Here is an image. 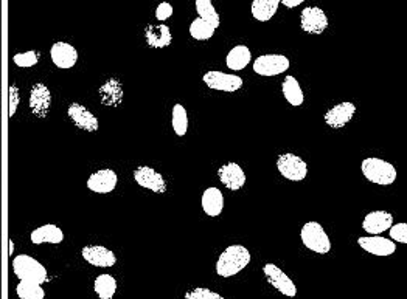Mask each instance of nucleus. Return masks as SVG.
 <instances>
[{"label":"nucleus","instance_id":"4c0bfd02","mask_svg":"<svg viewBox=\"0 0 407 299\" xmlns=\"http://www.w3.org/2000/svg\"><path fill=\"white\" fill-rule=\"evenodd\" d=\"M13 251H15V242H13V241H10V250H8V253H10V256L13 255Z\"/></svg>","mask_w":407,"mask_h":299},{"label":"nucleus","instance_id":"2eb2a0df","mask_svg":"<svg viewBox=\"0 0 407 299\" xmlns=\"http://www.w3.org/2000/svg\"><path fill=\"white\" fill-rule=\"evenodd\" d=\"M393 225V216L387 211H372L364 217L363 230L370 236L383 234L384 231L390 230Z\"/></svg>","mask_w":407,"mask_h":299},{"label":"nucleus","instance_id":"f704fd0d","mask_svg":"<svg viewBox=\"0 0 407 299\" xmlns=\"http://www.w3.org/2000/svg\"><path fill=\"white\" fill-rule=\"evenodd\" d=\"M172 16H173V6H172V3L162 2L156 8V17L159 19V21H162V22L167 21V19H169Z\"/></svg>","mask_w":407,"mask_h":299},{"label":"nucleus","instance_id":"c9c22d12","mask_svg":"<svg viewBox=\"0 0 407 299\" xmlns=\"http://www.w3.org/2000/svg\"><path fill=\"white\" fill-rule=\"evenodd\" d=\"M19 105V89L15 84L10 85V118L15 117Z\"/></svg>","mask_w":407,"mask_h":299},{"label":"nucleus","instance_id":"412c9836","mask_svg":"<svg viewBox=\"0 0 407 299\" xmlns=\"http://www.w3.org/2000/svg\"><path fill=\"white\" fill-rule=\"evenodd\" d=\"M202 210L210 217L219 216L224 210V196L218 188H208L204 191Z\"/></svg>","mask_w":407,"mask_h":299},{"label":"nucleus","instance_id":"b1692460","mask_svg":"<svg viewBox=\"0 0 407 299\" xmlns=\"http://www.w3.org/2000/svg\"><path fill=\"white\" fill-rule=\"evenodd\" d=\"M281 0H254L252 2V16L258 22H267L275 16Z\"/></svg>","mask_w":407,"mask_h":299},{"label":"nucleus","instance_id":"0eeeda50","mask_svg":"<svg viewBox=\"0 0 407 299\" xmlns=\"http://www.w3.org/2000/svg\"><path fill=\"white\" fill-rule=\"evenodd\" d=\"M263 273H265L267 282L271 284L274 289H277L280 293H283L288 298H294L297 295V287H295L292 279L275 264H266L265 267H263Z\"/></svg>","mask_w":407,"mask_h":299},{"label":"nucleus","instance_id":"cd10ccee","mask_svg":"<svg viewBox=\"0 0 407 299\" xmlns=\"http://www.w3.org/2000/svg\"><path fill=\"white\" fill-rule=\"evenodd\" d=\"M196 11H198L201 19L207 21L208 24H212L215 28H218L221 24V19L215 10L212 0H196Z\"/></svg>","mask_w":407,"mask_h":299},{"label":"nucleus","instance_id":"f3484780","mask_svg":"<svg viewBox=\"0 0 407 299\" xmlns=\"http://www.w3.org/2000/svg\"><path fill=\"white\" fill-rule=\"evenodd\" d=\"M51 61L59 69H72L78 61V51L67 42H56L50 50Z\"/></svg>","mask_w":407,"mask_h":299},{"label":"nucleus","instance_id":"2f4dec72","mask_svg":"<svg viewBox=\"0 0 407 299\" xmlns=\"http://www.w3.org/2000/svg\"><path fill=\"white\" fill-rule=\"evenodd\" d=\"M39 51H25V53H17V55L13 56V61H15L16 65L19 67H33V65H36L39 61Z\"/></svg>","mask_w":407,"mask_h":299},{"label":"nucleus","instance_id":"72a5a7b5","mask_svg":"<svg viewBox=\"0 0 407 299\" xmlns=\"http://www.w3.org/2000/svg\"><path fill=\"white\" fill-rule=\"evenodd\" d=\"M390 232V239L399 244H407V223H395L392 225V228L389 230Z\"/></svg>","mask_w":407,"mask_h":299},{"label":"nucleus","instance_id":"1a4fd4ad","mask_svg":"<svg viewBox=\"0 0 407 299\" xmlns=\"http://www.w3.org/2000/svg\"><path fill=\"white\" fill-rule=\"evenodd\" d=\"M202 79L210 89L219 92H236L242 87V79L240 76L222 71H208Z\"/></svg>","mask_w":407,"mask_h":299},{"label":"nucleus","instance_id":"aec40b11","mask_svg":"<svg viewBox=\"0 0 407 299\" xmlns=\"http://www.w3.org/2000/svg\"><path fill=\"white\" fill-rule=\"evenodd\" d=\"M145 39L151 49H165L172 44V30L167 25H148L145 28Z\"/></svg>","mask_w":407,"mask_h":299},{"label":"nucleus","instance_id":"c756f323","mask_svg":"<svg viewBox=\"0 0 407 299\" xmlns=\"http://www.w3.org/2000/svg\"><path fill=\"white\" fill-rule=\"evenodd\" d=\"M17 296L21 299H44L45 291L41 287V284L36 282H28V281H21L16 287Z\"/></svg>","mask_w":407,"mask_h":299},{"label":"nucleus","instance_id":"6e6552de","mask_svg":"<svg viewBox=\"0 0 407 299\" xmlns=\"http://www.w3.org/2000/svg\"><path fill=\"white\" fill-rule=\"evenodd\" d=\"M300 26L308 35H322L328 28V17L319 6H306L300 15Z\"/></svg>","mask_w":407,"mask_h":299},{"label":"nucleus","instance_id":"7ed1b4c3","mask_svg":"<svg viewBox=\"0 0 407 299\" xmlns=\"http://www.w3.org/2000/svg\"><path fill=\"white\" fill-rule=\"evenodd\" d=\"M13 270H15V275L21 279V281L36 282L41 285L47 281V270H45L41 262H38L35 257H31L28 255H21L15 257V261H13Z\"/></svg>","mask_w":407,"mask_h":299},{"label":"nucleus","instance_id":"a878e982","mask_svg":"<svg viewBox=\"0 0 407 299\" xmlns=\"http://www.w3.org/2000/svg\"><path fill=\"white\" fill-rule=\"evenodd\" d=\"M281 92L288 103L291 105H301L304 104V92L300 89V84L294 76H286L281 84Z\"/></svg>","mask_w":407,"mask_h":299},{"label":"nucleus","instance_id":"c85d7f7f","mask_svg":"<svg viewBox=\"0 0 407 299\" xmlns=\"http://www.w3.org/2000/svg\"><path fill=\"white\" fill-rule=\"evenodd\" d=\"M215 30L216 28L212 24H208L201 17L194 19L192 25H190V35H192V37L196 39V41H208V39L215 35Z\"/></svg>","mask_w":407,"mask_h":299},{"label":"nucleus","instance_id":"dca6fc26","mask_svg":"<svg viewBox=\"0 0 407 299\" xmlns=\"http://www.w3.org/2000/svg\"><path fill=\"white\" fill-rule=\"evenodd\" d=\"M67 115L72 119L76 128L84 129L88 132H95L98 130V119L92 114L89 109L84 108V105L78 103H72L67 109Z\"/></svg>","mask_w":407,"mask_h":299},{"label":"nucleus","instance_id":"423d86ee","mask_svg":"<svg viewBox=\"0 0 407 299\" xmlns=\"http://www.w3.org/2000/svg\"><path fill=\"white\" fill-rule=\"evenodd\" d=\"M290 59L283 55H263L255 59L254 71L260 76H277L290 69Z\"/></svg>","mask_w":407,"mask_h":299},{"label":"nucleus","instance_id":"f8f14e48","mask_svg":"<svg viewBox=\"0 0 407 299\" xmlns=\"http://www.w3.org/2000/svg\"><path fill=\"white\" fill-rule=\"evenodd\" d=\"M134 178L142 188L154 191L157 194H163V192L167 191L165 178L153 168H149V166H140V168H137L134 171Z\"/></svg>","mask_w":407,"mask_h":299},{"label":"nucleus","instance_id":"9b49d317","mask_svg":"<svg viewBox=\"0 0 407 299\" xmlns=\"http://www.w3.org/2000/svg\"><path fill=\"white\" fill-rule=\"evenodd\" d=\"M358 245L367 253L375 255V256H390L395 253L397 244L392 239H387L383 236H367V237H359Z\"/></svg>","mask_w":407,"mask_h":299},{"label":"nucleus","instance_id":"20e7f679","mask_svg":"<svg viewBox=\"0 0 407 299\" xmlns=\"http://www.w3.org/2000/svg\"><path fill=\"white\" fill-rule=\"evenodd\" d=\"M301 242L308 250L319 255H326L331 250L330 237L325 232L324 227L317 222H308L304 225L300 232Z\"/></svg>","mask_w":407,"mask_h":299},{"label":"nucleus","instance_id":"e433bc0d","mask_svg":"<svg viewBox=\"0 0 407 299\" xmlns=\"http://www.w3.org/2000/svg\"><path fill=\"white\" fill-rule=\"evenodd\" d=\"M304 2H306V0H281V3H283L286 8H295V6H299Z\"/></svg>","mask_w":407,"mask_h":299},{"label":"nucleus","instance_id":"473e14b6","mask_svg":"<svg viewBox=\"0 0 407 299\" xmlns=\"http://www.w3.org/2000/svg\"><path fill=\"white\" fill-rule=\"evenodd\" d=\"M185 299H224L221 295L215 293V291L208 290V289H193L185 293Z\"/></svg>","mask_w":407,"mask_h":299},{"label":"nucleus","instance_id":"39448f33","mask_svg":"<svg viewBox=\"0 0 407 299\" xmlns=\"http://www.w3.org/2000/svg\"><path fill=\"white\" fill-rule=\"evenodd\" d=\"M277 168L281 176L292 182L304 180L308 176V164L300 157L291 154V152L279 155Z\"/></svg>","mask_w":407,"mask_h":299},{"label":"nucleus","instance_id":"5701e85b","mask_svg":"<svg viewBox=\"0 0 407 299\" xmlns=\"http://www.w3.org/2000/svg\"><path fill=\"white\" fill-rule=\"evenodd\" d=\"M251 50H249L246 45H236L229 51V55L226 58L227 67L233 71L244 70L247 67V64L251 62Z\"/></svg>","mask_w":407,"mask_h":299},{"label":"nucleus","instance_id":"9d476101","mask_svg":"<svg viewBox=\"0 0 407 299\" xmlns=\"http://www.w3.org/2000/svg\"><path fill=\"white\" fill-rule=\"evenodd\" d=\"M51 105V93L47 85L38 83L33 85L30 93V109L33 115L38 118H45L50 112Z\"/></svg>","mask_w":407,"mask_h":299},{"label":"nucleus","instance_id":"4468645a","mask_svg":"<svg viewBox=\"0 0 407 299\" xmlns=\"http://www.w3.org/2000/svg\"><path fill=\"white\" fill-rule=\"evenodd\" d=\"M356 114V105L350 101L339 103L331 108L325 114V123L333 129H340L344 128L347 123L351 121L353 115Z\"/></svg>","mask_w":407,"mask_h":299},{"label":"nucleus","instance_id":"ddd939ff","mask_svg":"<svg viewBox=\"0 0 407 299\" xmlns=\"http://www.w3.org/2000/svg\"><path fill=\"white\" fill-rule=\"evenodd\" d=\"M81 255L84 257V261L101 268L114 267L117 262L114 251L106 247H101V245H89V247H84Z\"/></svg>","mask_w":407,"mask_h":299},{"label":"nucleus","instance_id":"7c9ffc66","mask_svg":"<svg viewBox=\"0 0 407 299\" xmlns=\"http://www.w3.org/2000/svg\"><path fill=\"white\" fill-rule=\"evenodd\" d=\"M172 124L176 132V135L183 137L188 130V117L187 110L182 104H176L173 108V117H172Z\"/></svg>","mask_w":407,"mask_h":299},{"label":"nucleus","instance_id":"a211bd4d","mask_svg":"<svg viewBox=\"0 0 407 299\" xmlns=\"http://www.w3.org/2000/svg\"><path fill=\"white\" fill-rule=\"evenodd\" d=\"M218 177L221 183L232 191H238L246 185L244 171L236 163H226L224 166H221L218 171Z\"/></svg>","mask_w":407,"mask_h":299},{"label":"nucleus","instance_id":"4be33fe9","mask_svg":"<svg viewBox=\"0 0 407 299\" xmlns=\"http://www.w3.org/2000/svg\"><path fill=\"white\" fill-rule=\"evenodd\" d=\"M64 241V232L56 225H42L31 232V242L35 245L41 244H61Z\"/></svg>","mask_w":407,"mask_h":299},{"label":"nucleus","instance_id":"6ab92c4d","mask_svg":"<svg viewBox=\"0 0 407 299\" xmlns=\"http://www.w3.org/2000/svg\"><path fill=\"white\" fill-rule=\"evenodd\" d=\"M117 174L113 169H101L92 174L88 180V188L98 194H108V192L114 191L117 186Z\"/></svg>","mask_w":407,"mask_h":299},{"label":"nucleus","instance_id":"bb28decb","mask_svg":"<svg viewBox=\"0 0 407 299\" xmlns=\"http://www.w3.org/2000/svg\"><path fill=\"white\" fill-rule=\"evenodd\" d=\"M95 293L100 299H113L117 290V281L114 276L110 275H100L97 276L94 282Z\"/></svg>","mask_w":407,"mask_h":299},{"label":"nucleus","instance_id":"f257e3e1","mask_svg":"<svg viewBox=\"0 0 407 299\" xmlns=\"http://www.w3.org/2000/svg\"><path fill=\"white\" fill-rule=\"evenodd\" d=\"M251 262V253L242 245H232L222 251L216 262V273L221 277H231L238 275Z\"/></svg>","mask_w":407,"mask_h":299},{"label":"nucleus","instance_id":"f03ea898","mask_svg":"<svg viewBox=\"0 0 407 299\" xmlns=\"http://www.w3.org/2000/svg\"><path fill=\"white\" fill-rule=\"evenodd\" d=\"M360 171L367 180L379 186H389L397 180L395 166L376 157L365 158L360 164Z\"/></svg>","mask_w":407,"mask_h":299},{"label":"nucleus","instance_id":"393cba45","mask_svg":"<svg viewBox=\"0 0 407 299\" xmlns=\"http://www.w3.org/2000/svg\"><path fill=\"white\" fill-rule=\"evenodd\" d=\"M100 98H101V103L106 104V105H118L122 103L123 99V87L122 84L117 81V79H109L106 84L101 85L100 89Z\"/></svg>","mask_w":407,"mask_h":299}]
</instances>
